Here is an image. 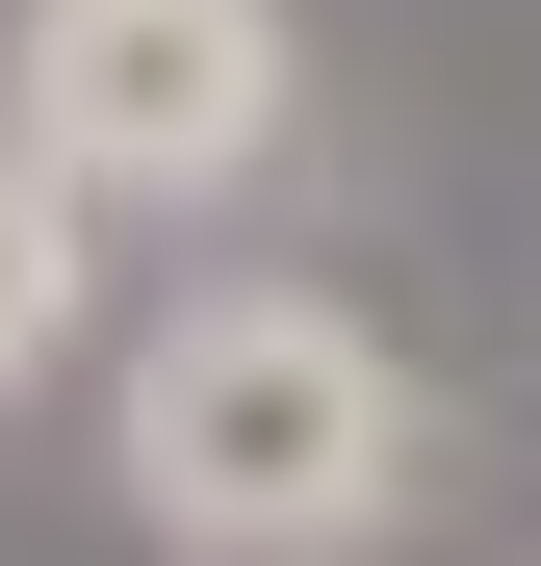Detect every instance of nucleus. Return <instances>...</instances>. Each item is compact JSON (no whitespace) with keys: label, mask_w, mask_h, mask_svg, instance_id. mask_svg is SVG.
Listing matches in <instances>:
<instances>
[{"label":"nucleus","mask_w":541,"mask_h":566,"mask_svg":"<svg viewBox=\"0 0 541 566\" xmlns=\"http://www.w3.org/2000/svg\"><path fill=\"white\" fill-rule=\"evenodd\" d=\"M77 283H104V258H77V180H52L27 129H0V387H27V360L77 335Z\"/></svg>","instance_id":"nucleus-3"},{"label":"nucleus","mask_w":541,"mask_h":566,"mask_svg":"<svg viewBox=\"0 0 541 566\" xmlns=\"http://www.w3.org/2000/svg\"><path fill=\"white\" fill-rule=\"evenodd\" d=\"M0 129L77 207H207V180L284 155V0H27Z\"/></svg>","instance_id":"nucleus-2"},{"label":"nucleus","mask_w":541,"mask_h":566,"mask_svg":"<svg viewBox=\"0 0 541 566\" xmlns=\"http://www.w3.org/2000/svg\"><path fill=\"white\" fill-rule=\"evenodd\" d=\"M129 515L180 566H335L413 515V387L361 360L310 283H207L129 360Z\"/></svg>","instance_id":"nucleus-1"}]
</instances>
